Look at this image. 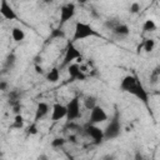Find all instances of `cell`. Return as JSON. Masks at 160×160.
Masks as SVG:
<instances>
[{"instance_id":"cell-5","label":"cell","mask_w":160,"mask_h":160,"mask_svg":"<svg viewBox=\"0 0 160 160\" xmlns=\"http://www.w3.org/2000/svg\"><path fill=\"white\" fill-rule=\"evenodd\" d=\"M74 60L80 61V60H81V52H80V50L74 45V42L69 41V42H68V46H66V49H65V54H64L62 62H61V66H60V68H68L70 64H72Z\"/></svg>"},{"instance_id":"cell-29","label":"cell","mask_w":160,"mask_h":160,"mask_svg":"<svg viewBox=\"0 0 160 160\" xmlns=\"http://www.w3.org/2000/svg\"><path fill=\"white\" fill-rule=\"evenodd\" d=\"M35 71H36L38 74H44V70H42V68H41L40 65H38V64H35Z\"/></svg>"},{"instance_id":"cell-14","label":"cell","mask_w":160,"mask_h":160,"mask_svg":"<svg viewBox=\"0 0 160 160\" xmlns=\"http://www.w3.org/2000/svg\"><path fill=\"white\" fill-rule=\"evenodd\" d=\"M11 38H12L14 41L20 42V41H22L25 39V31L19 26H14L11 29Z\"/></svg>"},{"instance_id":"cell-22","label":"cell","mask_w":160,"mask_h":160,"mask_svg":"<svg viewBox=\"0 0 160 160\" xmlns=\"http://www.w3.org/2000/svg\"><path fill=\"white\" fill-rule=\"evenodd\" d=\"M119 22H120V21H119L118 19H109V20H106V21H105V24H104V25H105V28H108L109 30H112V29H114Z\"/></svg>"},{"instance_id":"cell-4","label":"cell","mask_w":160,"mask_h":160,"mask_svg":"<svg viewBox=\"0 0 160 160\" xmlns=\"http://www.w3.org/2000/svg\"><path fill=\"white\" fill-rule=\"evenodd\" d=\"M66 108V120L69 122H72L74 120L79 119L81 116V108H80V99L79 96H74L72 99H70L68 101V104L65 105Z\"/></svg>"},{"instance_id":"cell-20","label":"cell","mask_w":160,"mask_h":160,"mask_svg":"<svg viewBox=\"0 0 160 160\" xmlns=\"http://www.w3.org/2000/svg\"><path fill=\"white\" fill-rule=\"evenodd\" d=\"M66 144V140L64 138H55L52 141H51V146L54 149H61L64 148V145Z\"/></svg>"},{"instance_id":"cell-1","label":"cell","mask_w":160,"mask_h":160,"mask_svg":"<svg viewBox=\"0 0 160 160\" xmlns=\"http://www.w3.org/2000/svg\"><path fill=\"white\" fill-rule=\"evenodd\" d=\"M120 90L129 92L141 100L146 106H149V94L145 90L142 82L135 75H125L120 81Z\"/></svg>"},{"instance_id":"cell-9","label":"cell","mask_w":160,"mask_h":160,"mask_svg":"<svg viewBox=\"0 0 160 160\" xmlns=\"http://www.w3.org/2000/svg\"><path fill=\"white\" fill-rule=\"evenodd\" d=\"M0 14H1V16H2L4 19H6V20H18V19H19V16H18V14L15 12L14 8L11 6V4L8 2L6 0H2V1L0 2Z\"/></svg>"},{"instance_id":"cell-7","label":"cell","mask_w":160,"mask_h":160,"mask_svg":"<svg viewBox=\"0 0 160 160\" xmlns=\"http://www.w3.org/2000/svg\"><path fill=\"white\" fill-rule=\"evenodd\" d=\"M76 12V6L74 2H66L61 6L60 9V20H59V26L58 28H62L69 20H71L75 16Z\"/></svg>"},{"instance_id":"cell-24","label":"cell","mask_w":160,"mask_h":160,"mask_svg":"<svg viewBox=\"0 0 160 160\" xmlns=\"http://www.w3.org/2000/svg\"><path fill=\"white\" fill-rule=\"evenodd\" d=\"M14 64H15V55H12V54H10L8 58H6V66H14Z\"/></svg>"},{"instance_id":"cell-25","label":"cell","mask_w":160,"mask_h":160,"mask_svg":"<svg viewBox=\"0 0 160 160\" xmlns=\"http://www.w3.org/2000/svg\"><path fill=\"white\" fill-rule=\"evenodd\" d=\"M38 132V128H36V122H32L30 126H29V129H28V134H30V135H35Z\"/></svg>"},{"instance_id":"cell-28","label":"cell","mask_w":160,"mask_h":160,"mask_svg":"<svg viewBox=\"0 0 160 160\" xmlns=\"http://www.w3.org/2000/svg\"><path fill=\"white\" fill-rule=\"evenodd\" d=\"M101 160H116V158L112 155V154H106V155H104L102 156V159Z\"/></svg>"},{"instance_id":"cell-18","label":"cell","mask_w":160,"mask_h":160,"mask_svg":"<svg viewBox=\"0 0 160 160\" xmlns=\"http://www.w3.org/2000/svg\"><path fill=\"white\" fill-rule=\"evenodd\" d=\"M66 36V34H65V31L62 30V28H55V29H52L51 30V32H50V39H64Z\"/></svg>"},{"instance_id":"cell-11","label":"cell","mask_w":160,"mask_h":160,"mask_svg":"<svg viewBox=\"0 0 160 160\" xmlns=\"http://www.w3.org/2000/svg\"><path fill=\"white\" fill-rule=\"evenodd\" d=\"M49 112H50V106H49V104L45 102V101H40V102L36 105V109H35L34 122H38V121H40L41 119H44Z\"/></svg>"},{"instance_id":"cell-27","label":"cell","mask_w":160,"mask_h":160,"mask_svg":"<svg viewBox=\"0 0 160 160\" xmlns=\"http://www.w3.org/2000/svg\"><path fill=\"white\" fill-rule=\"evenodd\" d=\"M151 80H152V82H158V80H159V68H156V69L152 71V74H151Z\"/></svg>"},{"instance_id":"cell-12","label":"cell","mask_w":160,"mask_h":160,"mask_svg":"<svg viewBox=\"0 0 160 160\" xmlns=\"http://www.w3.org/2000/svg\"><path fill=\"white\" fill-rule=\"evenodd\" d=\"M66 116V108L60 102H55L51 108V120L59 121Z\"/></svg>"},{"instance_id":"cell-3","label":"cell","mask_w":160,"mask_h":160,"mask_svg":"<svg viewBox=\"0 0 160 160\" xmlns=\"http://www.w3.org/2000/svg\"><path fill=\"white\" fill-rule=\"evenodd\" d=\"M88 38H102V35L98 30H95L90 24L84 21H78L74 28V35L71 42H76L79 40H84Z\"/></svg>"},{"instance_id":"cell-10","label":"cell","mask_w":160,"mask_h":160,"mask_svg":"<svg viewBox=\"0 0 160 160\" xmlns=\"http://www.w3.org/2000/svg\"><path fill=\"white\" fill-rule=\"evenodd\" d=\"M68 74L71 79V81H75V80H85L86 75L84 74L81 66L78 64V62H72L68 66Z\"/></svg>"},{"instance_id":"cell-31","label":"cell","mask_w":160,"mask_h":160,"mask_svg":"<svg viewBox=\"0 0 160 160\" xmlns=\"http://www.w3.org/2000/svg\"><path fill=\"white\" fill-rule=\"evenodd\" d=\"M66 155H68V160H79V159H76V158H74V156H71L69 154H66Z\"/></svg>"},{"instance_id":"cell-13","label":"cell","mask_w":160,"mask_h":160,"mask_svg":"<svg viewBox=\"0 0 160 160\" xmlns=\"http://www.w3.org/2000/svg\"><path fill=\"white\" fill-rule=\"evenodd\" d=\"M111 32H112L116 38L122 39V38L129 36V34H130V29H129V26H128L125 22H119V24L111 30Z\"/></svg>"},{"instance_id":"cell-16","label":"cell","mask_w":160,"mask_h":160,"mask_svg":"<svg viewBox=\"0 0 160 160\" xmlns=\"http://www.w3.org/2000/svg\"><path fill=\"white\" fill-rule=\"evenodd\" d=\"M84 108L88 109V110H91L94 109L96 105H98V99L94 96V95H88L84 98Z\"/></svg>"},{"instance_id":"cell-17","label":"cell","mask_w":160,"mask_h":160,"mask_svg":"<svg viewBox=\"0 0 160 160\" xmlns=\"http://www.w3.org/2000/svg\"><path fill=\"white\" fill-rule=\"evenodd\" d=\"M156 24H155V21L152 20V19H146L145 21H144V24H142V30L145 31V32H149V31H155L156 30Z\"/></svg>"},{"instance_id":"cell-6","label":"cell","mask_w":160,"mask_h":160,"mask_svg":"<svg viewBox=\"0 0 160 160\" xmlns=\"http://www.w3.org/2000/svg\"><path fill=\"white\" fill-rule=\"evenodd\" d=\"M84 132H85V135H88L92 140V142L95 145H100L102 141H105L104 140V130L98 125L88 122L84 128Z\"/></svg>"},{"instance_id":"cell-15","label":"cell","mask_w":160,"mask_h":160,"mask_svg":"<svg viewBox=\"0 0 160 160\" xmlns=\"http://www.w3.org/2000/svg\"><path fill=\"white\" fill-rule=\"evenodd\" d=\"M45 78H46V80H48L49 82H56V81L60 79V69L56 68V66L52 68L51 70H49V71L46 72Z\"/></svg>"},{"instance_id":"cell-23","label":"cell","mask_w":160,"mask_h":160,"mask_svg":"<svg viewBox=\"0 0 160 160\" xmlns=\"http://www.w3.org/2000/svg\"><path fill=\"white\" fill-rule=\"evenodd\" d=\"M139 10H140V4H139V2H131V4H130L129 11H130L131 14H136V12H139Z\"/></svg>"},{"instance_id":"cell-21","label":"cell","mask_w":160,"mask_h":160,"mask_svg":"<svg viewBox=\"0 0 160 160\" xmlns=\"http://www.w3.org/2000/svg\"><path fill=\"white\" fill-rule=\"evenodd\" d=\"M22 126H24V118H22V115H20V114L15 115V120H14L12 128H15V129H21Z\"/></svg>"},{"instance_id":"cell-2","label":"cell","mask_w":160,"mask_h":160,"mask_svg":"<svg viewBox=\"0 0 160 160\" xmlns=\"http://www.w3.org/2000/svg\"><path fill=\"white\" fill-rule=\"evenodd\" d=\"M102 130H104V140H114L121 135L122 124H121V116H120L119 110L114 111V115L111 116V119L106 124L105 129H102Z\"/></svg>"},{"instance_id":"cell-26","label":"cell","mask_w":160,"mask_h":160,"mask_svg":"<svg viewBox=\"0 0 160 160\" xmlns=\"http://www.w3.org/2000/svg\"><path fill=\"white\" fill-rule=\"evenodd\" d=\"M9 90V82L6 80H0V91H8Z\"/></svg>"},{"instance_id":"cell-19","label":"cell","mask_w":160,"mask_h":160,"mask_svg":"<svg viewBox=\"0 0 160 160\" xmlns=\"http://www.w3.org/2000/svg\"><path fill=\"white\" fill-rule=\"evenodd\" d=\"M141 46H142L145 52H151L154 50V48H155V40L154 39H146V40H144Z\"/></svg>"},{"instance_id":"cell-30","label":"cell","mask_w":160,"mask_h":160,"mask_svg":"<svg viewBox=\"0 0 160 160\" xmlns=\"http://www.w3.org/2000/svg\"><path fill=\"white\" fill-rule=\"evenodd\" d=\"M36 160H48V156H46L45 154H41V155H39V156L36 158Z\"/></svg>"},{"instance_id":"cell-8","label":"cell","mask_w":160,"mask_h":160,"mask_svg":"<svg viewBox=\"0 0 160 160\" xmlns=\"http://www.w3.org/2000/svg\"><path fill=\"white\" fill-rule=\"evenodd\" d=\"M108 120V114L105 111L104 108H101L100 105H96L94 109L90 110V115H89V124H101L104 121Z\"/></svg>"}]
</instances>
